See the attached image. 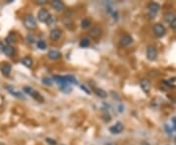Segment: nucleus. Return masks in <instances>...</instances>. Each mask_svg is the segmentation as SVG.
<instances>
[{
  "mask_svg": "<svg viewBox=\"0 0 176 145\" xmlns=\"http://www.w3.org/2000/svg\"><path fill=\"white\" fill-rule=\"evenodd\" d=\"M24 91H25L26 93L29 94L31 96H33V97L35 99L36 101H38V102L42 103L43 101H44V99H43L42 95H41L39 92H37L36 90H34L33 87H31V86H25V87H24Z\"/></svg>",
  "mask_w": 176,
  "mask_h": 145,
  "instance_id": "nucleus-1",
  "label": "nucleus"
},
{
  "mask_svg": "<svg viewBox=\"0 0 176 145\" xmlns=\"http://www.w3.org/2000/svg\"><path fill=\"white\" fill-rule=\"evenodd\" d=\"M79 45H80V47H82V48L88 47L89 45H90V40H89L88 38H83V39L80 40V42H79Z\"/></svg>",
  "mask_w": 176,
  "mask_h": 145,
  "instance_id": "nucleus-22",
  "label": "nucleus"
},
{
  "mask_svg": "<svg viewBox=\"0 0 176 145\" xmlns=\"http://www.w3.org/2000/svg\"><path fill=\"white\" fill-rule=\"evenodd\" d=\"M60 90L62 91V92L68 94V93H70V92H72V87L70 86V84H68V82H67V84H61V86H60Z\"/></svg>",
  "mask_w": 176,
  "mask_h": 145,
  "instance_id": "nucleus-16",
  "label": "nucleus"
},
{
  "mask_svg": "<svg viewBox=\"0 0 176 145\" xmlns=\"http://www.w3.org/2000/svg\"><path fill=\"white\" fill-rule=\"evenodd\" d=\"M52 6L57 11H62L64 9V3L60 1V0H54V1H52Z\"/></svg>",
  "mask_w": 176,
  "mask_h": 145,
  "instance_id": "nucleus-17",
  "label": "nucleus"
},
{
  "mask_svg": "<svg viewBox=\"0 0 176 145\" xmlns=\"http://www.w3.org/2000/svg\"><path fill=\"white\" fill-rule=\"evenodd\" d=\"M46 141L48 142L49 144H51V145H56L57 144V142H56V140H54V139H51V138H46Z\"/></svg>",
  "mask_w": 176,
  "mask_h": 145,
  "instance_id": "nucleus-27",
  "label": "nucleus"
},
{
  "mask_svg": "<svg viewBox=\"0 0 176 145\" xmlns=\"http://www.w3.org/2000/svg\"><path fill=\"white\" fill-rule=\"evenodd\" d=\"M80 87H81V89H82V90H84V91H85L86 93H88V94L90 93V91H89L88 89L86 88V86H80Z\"/></svg>",
  "mask_w": 176,
  "mask_h": 145,
  "instance_id": "nucleus-29",
  "label": "nucleus"
},
{
  "mask_svg": "<svg viewBox=\"0 0 176 145\" xmlns=\"http://www.w3.org/2000/svg\"><path fill=\"white\" fill-rule=\"evenodd\" d=\"M42 82L44 84H46V86H51V84H52V80L48 79V78H45V79H43Z\"/></svg>",
  "mask_w": 176,
  "mask_h": 145,
  "instance_id": "nucleus-25",
  "label": "nucleus"
},
{
  "mask_svg": "<svg viewBox=\"0 0 176 145\" xmlns=\"http://www.w3.org/2000/svg\"><path fill=\"white\" fill-rule=\"evenodd\" d=\"M106 145H116V144H114V143H108V144H106Z\"/></svg>",
  "mask_w": 176,
  "mask_h": 145,
  "instance_id": "nucleus-33",
  "label": "nucleus"
},
{
  "mask_svg": "<svg viewBox=\"0 0 176 145\" xmlns=\"http://www.w3.org/2000/svg\"><path fill=\"white\" fill-rule=\"evenodd\" d=\"M55 22H56V18H55L54 16H51V17L49 18V20L47 21V24H48V25H49V26H50V25L54 24Z\"/></svg>",
  "mask_w": 176,
  "mask_h": 145,
  "instance_id": "nucleus-26",
  "label": "nucleus"
},
{
  "mask_svg": "<svg viewBox=\"0 0 176 145\" xmlns=\"http://www.w3.org/2000/svg\"><path fill=\"white\" fill-rule=\"evenodd\" d=\"M51 17V15L49 14L47 10H45V9H41L39 10V12L37 14V18L38 20L40 21V22L42 23H47V21L49 20V18Z\"/></svg>",
  "mask_w": 176,
  "mask_h": 145,
  "instance_id": "nucleus-6",
  "label": "nucleus"
},
{
  "mask_svg": "<svg viewBox=\"0 0 176 145\" xmlns=\"http://www.w3.org/2000/svg\"><path fill=\"white\" fill-rule=\"evenodd\" d=\"M37 47L39 48V49H41V50H44L45 48H46V43H45V41L38 40L37 41Z\"/></svg>",
  "mask_w": 176,
  "mask_h": 145,
  "instance_id": "nucleus-24",
  "label": "nucleus"
},
{
  "mask_svg": "<svg viewBox=\"0 0 176 145\" xmlns=\"http://www.w3.org/2000/svg\"><path fill=\"white\" fill-rule=\"evenodd\" d=\"M90 25H91L90 19H88V18H85V19L82 20V22H81V27H82V29H87V27H90Z\"/></svg>",
  "mask_w": 176,
  "mask_h": 145,
  "instance_id": "nucleus-21",
  "label": "nucleus"
},
{
  "mask_svg": "<svg viewBox=\"0 0 176 145\" xmlns=\"http://www.w3.org/2000/svg\"><path fill=\"white\" fill-rule=\"evenodd\" d=\"M161 6L156 2H151L148 4V11H149V16L151 18H156L157 13L159 11Z\"/></svg>",
  "mask_w": 176,
  "mask_h": 145,
  "instance_id": "nucleus-2",
  "label": "nucleus"
},
{
  "mask_svg": "<svg viewBox=\"0 0 176 145\" xmlns=\"http://www.w3.org/2000/svg\"><path fill=\"white\" fill-rule=\"evenodd\" d=\"M174 130H176V124H175V125H174Z\"/></svg>",
  "mask_w": 176,
  "mask_h": 145,
  "instance_id": "nucleus-34",
  "label": "nucleus"
},
{
  "mask_svg": "<svg viewBox=\"0 0 176 145\" xmlns=\"http://www.w3.org/2000/svg\"><path fill=\"white\" fill-rule=\"evenodd\" d=\"M89 35L92 38H94V39H97V38H99L100 36L102 35V29L98 27H92V29L89 31Z\"/></svg>",
  "mask_w": 176,
  "mask_h": 145,
  "instance_id": "nucleus-7",
  "label": "nucleus"
},
{
  "mask_svg": "<svg viewBox=\"0 0 176 145\" xmlns=\"http://www.w3.org/2000/svg\"><path fill=\"white\" fill-rule=\"evenodd\" d=\"M153 31L156 34L157 37H161L165 34V27H164L161 24H156L153 27Z\"/></svg>",
  "mask_w": 176,
  "mask_h": 145,
  "instance_id": "nucleus-4",
  "label": "nucleus"
},
{
  "mask_svg": "<svg viewBox=\"0 0 176 145\" xmlns=\"http://www.w3.org/2000/svg\"><path fill=\"white\" fill-rule=\"evenodd\" d=\"M131 42H132V37L130 35H124L120 38V44H122V46H127V45H129Z\"/></svg>",
  "mask_w": 176,
  "mask_h": 145,
  "instance_id": "nucleus-18",
  "label": "nucleus"
},
{
  "mask_svg": "<svg viewBox=\"0 0 176 145\" xmlns=\"http://www.w3.org/2000/svg\"><path fill=\"white\" fill-rule=\"evenodd\" d=\"M170 27H171V29H176V19L173 21L172 23L170 24Z\"/></svg>",
  "mask_w": 176,
  "mask_h": 145,
  "instance_id": "nucleus-28",
  "label": "nucleus"
},
{
  "mask_svg": "<svg viewBox=\"0 0 176 145\" xmlns=\"http://www.w3.org/2000/svg\"><path fill=\"white\" fill-rule=\"evenodd\" d=\"M140 86H141V88L143 89L145 92H149V91L151 90V82H150V80H147V79H143V80H141V82H140Z\"/></svg>",
  "mask_w": 176,
  "mask_h": 145,
  "instance_id": "nucleus-11",
  "label": "nucleus"
},
{
  "mask_svg": "<svg viewBox=\"0 0 176 145\" xmlns=\"http://www.w3.org/2000/svg\"><path fill=\"white\" fill-rule=\"evenodd\" d=\"M22 63L26 67H31L33 66V59H31V57H25V58L22 60Z\"/></svg>",
  "mask_w": 176,
  "mask_h": 145,
  "instance_id": "nucleus-20",
  "label": "nucleus"
},
{
  "mask_svg": "<svg viewBox=\"0 0 176 145\" xmlns=\"http://www.w3.org/2000/svg\"><path fill=\"white\" fill-rule=\"evenodd\" d=\"M47 56H48V58L51 60H57V59L61 58L62 54L58 51V50H50V51L48 52Z\"/></svg>",
  "mask_w": 176,
  "mask_h": 145,
  "instance_id": "nucleus-13",
  "label": "nucleus"
},
{
  "mask_svg": "<svg viewBox=\"0 0 176 145\" xmlns=\"http://www.w3.org/2000/svg\"><path fill=\"white\" fill-rule=\"evenodd\" d=\"M3 52H4V54L7 55V56H12L14 54V52H15V49H14L11 45H6V46L4 47Z\"/></svg>",
  "mask_w": 176,
  "mask_h": 145,
  "instance_id": "nucleus-19",
  "label": "nucleus"
},
{
  "mask_svg": "<svg viewBox=\"0 0 176 145\" xmlns=\"http://www.w3.org/2000/svg\"><path fill=\"white\" fill-rule=\"evenodd\" d=\"M92 89H93V91L96 93V95H98L99 97H101V98H106L107 95H108V93H107L104 89L100 88V87L94 86V87H92Z\"/></svg>",
  "mask_w": 176,
  "mask_h": 145,
  "instance_id": "nucleus-14",
  "label": "nucleus"
},
{
  "mask_svg": "<svg viewBox=\"0 0 176 145\" xmlns=\"http://www.w3.org/2000/svg\"><path fill=\"white\" fill-rule=\"evenodd\" d=\"M122 130H123V125L122 123H116L115 126L110 128V132L114 133V134H118V133L122 132Z\"/></svg>",
  "mask_w": 176,
  "mask_h": 145,
  "instance_id": "nucleus-10",
  "label": "nucleus"
},
{
  "mask_svg": "<svg viewBox=\"0 0 176 145\" xmlns=\"http://www.w3.org/2000/svg\"><path fill=\"white\" fill-rule=\"evenodd\" d=\"M6 89L9 91L12 95H14L15 97H18V98H23L24 99V95L22 94V92H20L19 90H17V89L15 88L14 86H6Z\"/></svg>",
  "mask_w": 176,
  "mask_h": 145,
  "instance_id": "nucleus-9",
  "label": "nucleus"
},
{
  "mask_svg": "<svg viewBox=\"0 0 176 145\" xmlns=\"http://www.w3.org/2000/svg\"><path fill=\"white\" fill-rule=\"evenodd\" d=\"M61 31L58 29H52L51 33H50V38H51L52 40H59L61 37Z\"/></svg>",
  "mask_w": 176,
  "mask_h": 145,
  "instance_id": "nucleus-12",
  "label": "nucleus"
},
{
  "mask_svg": "<svg viewBox=\"0 0 176 145\" xmlns=\"http://www.w3.org/2000/svg\"><path fill=\"white\" fill-rule=\"evenodd\" d=\"M4 47H5V46H4V45L2 44V42H1V41H0V52H3Z\"/></svg>",
  "mask_w": 176,
  "mask_h": 145,
  "instance_id": "nucleus-31",
  "label": "nucleus"
},
{
  "mask_svg": "<svg viewBox=\"0 0 176 145\" xmlns=\"http://www.w3.org/2000/svg\"><path fill=\"white\" fill-rule=\"evenodd\" d=\"M157 57V51L155 46H149L147 48V58L150 61H155Z\"/></svg>",
  "mask_w": 176,
  "mask_h": 145,
  "instance_id": "nucleus-5",
  "label": "nucleus"
},
{
  "mask_svg": "<svg viewBox=\"0 0 176 145\" xmlns=\"http://www.w3.org/2000/svg\"><path fill=\"white\" fill-rule=\"evenodd\" d=\"M27 41H29V42H33V35H27Z\"/></svg>",
  "mask_w": 176,
  "mask_h": 145,
  "instance_id": "nucleus-30",
  "label": "nucleus"
},
{
  "mask_svg": "<svg viewBox=\"0 0 176 145\" xmlns=\"http://www.w3.org/2000/svg\"><path fill=\"white\" fill-rule=\"evenodd\" d=\"M24 25L27 29H33L36 27V21L34 19V17H33L31 15H27L24 18Z\"/></svg>",
  "mask_w": 176,
  "mask_h": 145,
  "instance_id": "nucleus-3",
  "label": "nucleus"
},
{
  "mask_svg": "<svg viewBox=\"0 0 176 145\" xmlns=\"http://www.w3.org/2000/svg\"><path fill=\"white\" fill-rule=\"evenodd\" d=\"M66 80H67L68 84H77V80H75L74 77L72 76H65Z\"/></svg>",
  "mask_w": 176,
  "mask_h": 145,
  "instance_id": "nucleus-23",
  "label": "nucleus"
},
{
  "mask_svg": "<svg viewBox=\"0 0 176 145\" xmlns=\"http://www.w3.org/2000/svg\"><path fill=\"white\" fill-rule=\"evenodd\" d=\"M165 130H167V132L170 134V133H171V130H169V128H168V126H167V125H165Z\"/></svg>",
  "mask_w": 176,
  "mask_h": 145,
  "instance_id": "nucleus-32",
  "label": "nucleus"
},
{
  "mask_svg": "<svg viewBox=\"0 0 176 145\" xmlns=\"http://www.w3.org/2000/svg\"><path fill=\"white\" fill-rule=\"evenodd\" d=\"M175 19H176V16H175L174 13L167 12V13L164 14V21H165L166 23H168V24H171Z\"/></svg>",
  "mask_w": 176,
  "mask_h": 145,
  "instance_id": "nucleus-15",
  "label": "nucleus"
},
{
  "mask_svg": "<svg viewBox=\"0 0 176 145\" xmlns=\"http://www.w3.org/2000/svg\"><path fill=\"white\" fill-rule=\"evenodd\" d=\"M11 71H12V67L9 63H3L0 67V72L2 73V75L5 76V77H8L10 75Z\"/></svg>",
  "mask_w": 176,
  "mask_h": 145,
  "instance_id": "nucleus-8",
  "label": "nucleus"
}]
</instances>
